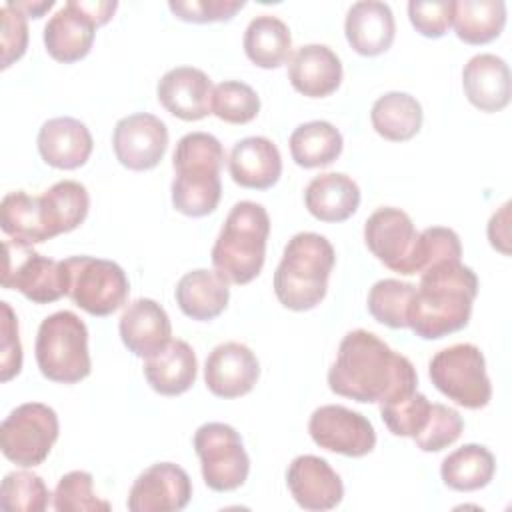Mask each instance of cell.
Instances as JSON below:
<instances>
[{"mask_svg": "<svg viewBox=\"0 0 512 512\" xmlns=\"http://www.w3.org/2000/svg\"><path fill=\"white\" fill-rule=\"evenodd\" d=\"M40 208L50 238L78 228L90 208V196L84 184L60 180L40 194Z\"/></svg>", "mask_w": 512, "mask_h": 512, "instance_id": "f1b7e54d", "label": "cell"}, {"mask_svg": "<svg viewBox=\"0 0 512 512\" xmlns=\"http://www.w3.org/2000/svg\"><path fill=\"white\" fill-rule=\"evenodd\" d=\"M416 384L414 364L364 328L342 338L328 370V386L334 394L364 404H382L404 396L414 392Z\"/></svg>", "mask_w": 512, "mask_h": 512, "instance_id": "6da1fadb", "label": "cell"}, {"mask_svg": "<svg viewBox=\"0 0 512 512\" xmlns=\"http://www.w3.org/2000/svg\"><path fill=\"white\" fill-rule=\"evenodd\" d=\"M260 112V96L240 80H224L212 90V114L228 124H248Z\"/></svg>", "mask_w": 512, "mask_h": 512, "instance_id": "74e56055", "label": "cell"}, {"mask_svg": "<svg viewBox=\"0 0 512 512\" xmlns=\"http://www.w3.org/2000/svg\"><path fill=\"white\" fill-rule=\"evenodd\" d=\"M344 32L354 52H358L360 56H378L386 52L394 42V14L386 2H354L348 8Z\"/></svg>", "mask_w": 512, "mask_h": 512, "instance_id": "d4e9b609", "label": "cell"}, {"mask_svg": "<svg viewBox=\"0 0 512 512\" xmlns=\"http://www.w3.org/2000/svg\"><path fill=\"white\" fill-rule=\"evenodd\" d=\"M412 26L426 38H442L452 26V0H412L408 2Z\"/></svg>", "mask_w": 512, "mask_h": 512, "instance_id": "ee69618b", "label": "cell"}, {"mask_svg": "<svg viewBox=\"0 0 512 512\" xmlns=\"http://www.w3.org/2000/svg\"><path fill=\"white\" fill-rule=\"evenodd\" d=\"M304 204L320 222H344L360 206V188L342 172L318 174L306 186Z\"/></svg>", "mask_w": 512, "mask_h": 512, "instance_id": "83f0119b", "label": "cell"}, {"mask_svg": "<svg viewBox=\"0 0 512 512\" xmlns=\"http://www.w3.org/2000/svg\"><path fill=\"white\" fill-rule=\"evenodd\" d=\"M308 434L316 446L350 458L366 456L376 446L372 422L340 404L316 408L308 420Z\"/></svg>", "mask_w": 512, "mask_h": 512, "instance_id": "4fadbf2b", "label": "cell"}, {"mask_svg": "<svg viewBox=\"0 0 512 512\" xmlns=\"http://www.w3.org/2000/svg\"><path fill=\"white\" fill-rule=\"evenodd\" d=\"M174 296L184 316L198 322H208L226 310L230 300V282L224 280L216 270L198 268L186 272L178 280Z\"/></svg>", "mask_w": 512, "mask_h": 512, "instance_id": "484cf974", "label": "cell"}, {"mask_svg": "<svg viewBox=\"0 0 512 512\" xmlns=\"http://www.w3.org/2000/svg\"><path fill=\"white\" fill-rule=\"evenodd\" d=\"M364 242L390 270L404 276L416 274L420 232L404 210L394 206L374 210L364 224Z\"/></svg>", "mask_w": 512, "mask_h": 512, "instance_id": "7c38bea8", "label": "cell"}, {"mask_svg": "<svg viewBox=\"0 0 512 512\" xmlns=\"http://www.w3.org/2000/svg\"><path fill=\"white\" fill-rule=\"evenodd\" d=\"M228 170L238 186L268 190L280 180L282 156L270 138L248 136L234 144L228 158Z\"/></svg>", "mask_w": 512, "mask_h": 512, "instance_id": "603a6c76", "label": "cell"}, {"mask_svg": "<svg viewBox=\"0 0 512 512\" xmlns=\"http://www.w3.org/2000/svg\"><path fill=\"white\" fill-rule=\"evenodd\" d=\"M242 46L252 64L260 68H278L290 58L292 36L280 18L260 14L246 26Z\"/></svg>", "mask_w": 512, "mask_h": 512, "instance_id": "4dcf8cb0", "label": "cell"}, {"mask_svg": "<svg viewBox=\"0 0 512 512\" xmlns=\"http://www.w3.org/2000/svg\"><path fill=\"white\" fill-rule=\"evenodd\" d=\"M54 508L58 512H108L110 502L96 496L90 472L72 470L56 484Z\"/></svg>", "mask_w": 512, "mask_h": 512, "instance_id": "ab89813d", "label": "cell"}, {"mask_svg": "<svg viewBox=\"0 0 512 512\" xmlns=\"http://www.w3.org/2000/svg\"><path fill=\"white\" fill-rule=\"evenodd\" d=\"M0 226L12 240L32 246L50 240L46 230L40 196H30L24 190L8 192L0 202Z\"/></svg>", "mask_w": 512, "mask_h": 512, "instance_id": "e575fe53", "label": "cell"}, {"mask_svg": "<svg viewBox=\"0 0 512 512\" xmlns=\"http://www.w3.org/2000/svg\"><path fill=\"white\" fill-rule=\"evenodd\" d=\"M58 432L60 424L54 408L42 402H24L0 426L2 454L16 466L34 468L48 458Z\"/></svg>", "mask_w": 512, "mask_h": 512, "instance_id": "9c48e42d", "label": "cell"}, {"mask_svg": "<svg viewBox=\"0 0 512 512\" xmlns=\"http://www.w3.org/2000/svg\"><path fill=\"white\" fill-rule=\"evenodd\" d=\"M432 402L420 392H408L380 404V416L394 436L416 438L428 424Z\"/></svg>", "mask_w": 512, "mask_h": 512, "instance_id": "8d00e7d4", "label": "cell"}, {"mask_svg": "<svg viewBox=\"0 0 512 512\" xmlns=\"http://www.w3.org/2000/svg\"><path fill=\"white\" fill-rule=\"evenodd\" d=\"M2 310V344H0V380L8 382L22 370V344L18 336V318L8 302H0Z\"/></svg>", "mask_w": 512, "mask_h": 512, "instance_id": "f6af8a7d", "label": "cell"}, {"mask_svg": "<svg viewBox=\"0 0 512 512\" xmlns=\"http://www.w3.org/2000/svg\"><path fill=\"white\" fill-rule=\"evenodd\" d=\"M468 102L482 112H500L510 102V70L496 54H476L462 70Z\"/></svg>", "mask_w": 512, "mask_h": 512, "instance_id": "cb8c5ba5", "label": "cell"}, {"mask_svg": "<svg viewBox=\"0 0 512 512\" xmlns=\"http://www.w3.org/2000/svg\"><path fill=\"white\" fill-rule=\"evenodd\" d=\"M116 160L128 170H152L168 148L166 124L148 112H136L116 122L112 132Z\"/></svg>", "mask_w": 512, "mask_h": 512, "instance_id": "5bb4252c", "label": "cell"}, {"mask_svg": "<svg viewBox=\"0 0 512 512\" xmlns=\"http://www.w3.org/2000/svg\"><path fill=\"white\" fill-rule=\"evenodd\" d=\"M478 294V276L460 260H444L420 274L414 290L408 328L424 338L438 340L462 330L470 322Z\"/></svg>", "mask_w": 512, "mask_h": 512, "instance_id": "7a4b0ae2", "label": "cell"}, {"mask_svg": "<svg viewBox=\"0 0 512 512\" xmlns=\"http://www.w3.org/2000/svg\"><path fill=\"white\" fill-rule=\"evenodd\" d=\"M192 498V480L174 462L148 466L132 484L128 494L130 512H178Z\"/></svg>", "mask_w": 512, "mask_h": 512, "instance_id": "9a60e30c", "label": "cell"}, {"mask_svg": "<svg viewBox=\"0 0 512 512\" xmlns=\"http://www.w3.org/2000/svg\"><path fill=\"white\" fill-rule=\"evenodd\" d=\"M336 262L330 240L316 232L294 234L274 272V294L278 302L294 312L316 308L326 292Z\"/></svg>", "mask_w": 512, "mask_h": 512, "instance_id": "277c9868", "label": "cell"}, {"mask_svg": "<svg viewBox=\"0 0 512 512\" xmlns=\"http://www.w3.org/2000/svg\"><path fill=\"white\" fill-rule=\"evenodd\" d=\"M268 234L266 208L252 200L236 202L212 246L214 270L230 284L252 282L264 266Z\"/></svg>", "mask_w": 512, "mask_h": 512, "instance_id": "5b68a950", "label": "cell"}, {"mask_svg": "<svg viewBox=\"0 0 512 512\" xmlns=\"http://www.w3.org/2000/svg\"><path fill=\"white\" fill-rule=\"evenodd\" d=\"M292 160L302 168H322L332 164L342 152L340 130L326 120L304 122L290 134Z\"/></svg>", "mask_w": 512, "mask_h": 512, "instance_id": "836d02e7", "label": "cell"}, {"mask_svg": "<svg viewBox=\"0 0 512 512\" xmlns=\"http://www.w3.org/2000/svg\"><path fill=\"white\" fill-rule=\"evenodd\" d=\"M2 286L18 290L34 304H50L66 296L60 262L16 240L4 242Z\"/></svg>", "mask_w": 512, "mask_h": 512, "instance_id": "8fae6325", "label": "cell"}, {"mask_svg": "<svg viewBox=\"0 0 512 512\" xmlns=\"http://www.w3.org/2000/svg\"><path fill=\"white\" fill-rule=\"evenodd\" d=\"M124 346L138 358H150L172 340V324L166 310L152 298L130 302L118 322Z\"/></svg>", "mask_w": 512, "mask_h": 512, "instance_id": "ffe728a7", "label": "cell"}, {"mask_svg": "<svg viewBox=\"0 0 512 512\" xmlns=\"http://www.w3.org/2000/svg\"><path fill=\"white\" fill-rule=\"evenodd\" d=\"M244 6H246L244 0H170L168 2V8L176 18L184 22H194V24L230 20Z\"/></svg>", "mask_w": 512, "mask_h": 512, "instance_id": "7bdbcfd3", "label": "cell"}, {"mask_svg": "<svg viewBox=\"0 0 512 512\" xmlns=\"http://www.w3.org/2000/svg\"><path fill=\"white\" fill-rule=\"evenodd\" d=\"M2 16V68L6 70L12 62L20 60L28 48V24L26 16L18 10L12 8L10 4H4L0 8Z\"/></svg>", "mask_w": 512, "mask_h": 512, "instance_id": "bcb514c9", "label": "cell"}, {"mask_svg": "<svg viewBox=\"0 0 512 512\" xmlns=\"http://www.w3.org/2000/svg\"><path fill=\"white\" fill-rule=\"evenodd\" d=\"M34 352L42 376L58 384H76L92 370L88 328L70 310L54 312L40 322Z\"/></svg>", "mask_w": 512, "mask_h": 512, "instance_id": "8992f818", "label": "cell"}, {"mask_svg": "<svg viewBox=\"0 0 512 512\" xmlns=\"http://www.w3.org/2000/svg\"><path fill=\"white\" fill-rule=\"evenodd\" d=\"M496 472L494 454L482 444H464L450 452L440 466L444 484L458 492H472L488 486Z\"/></svg>", "mask_w": 512, "mask_h": 512, "instance_id": "1f68e13d", "label": "cell"}, {"mask_svg": "<svg viewBox=\"0 0 512 512\" xmlns=\"http://www.w3.org/2000/svg\"><path fill=\"white\" fill-rule=\"evenodd\" d=\"M428 376L438 392L468 410H480L492 398L484 354L470 342L436 352L428 364Z\"/></svg>", "mask_w": 512, "mask_h": 512, "instance_id": "ba28073f", "label": "cell"}, {"mask_svg": "<svg viewBox=\"0 0 512 512\" xmlns=\"http://www.w3.org/2000/svg\"><path fill=\"white\" fill-rule=\"evenodd\" d=\"M212 80L194 66L168 70L156 86L158 102L176 118L194 122L212 114Z\"/></svg>", "mask_w": 512, "mask_h": 512, "instance_id": "ac0fdd59", "label": "cell"}, {"mask_svg": "<svg viewBox=\"0 0 512 512\" xmlns=\"http://www.w3.org/2000/svg\"><path fill=\"white\" fill-rule=\"evenodd\" d=\"M194 450L202 478L214 492L240 488L250 472V458L240 434L224 422H206L194 432Z\"/></svg>", "mask_w": 512, "mask_h": 512, "instance_id": "30bf717a", "label": "cell"}, {"mask_svg": "<svg viewBox=\"0 0 512 512\" xmlns=\"http://www.w3.org/2000/svg\"><path fill=\"white\" fill-rule=\"evenodd\" d=\"M416 286L396 278L378 280L368 292V312L388 328H408V310Z\"/></svg>", "mask_w": 512, "mask_h": 512, "instance_id": "d590c367", "label": "cell"}, {"mask_svg": "<svg viewBox=\"0 0 512 512\" xmlns=\"http://www.w3.org/2000/svg\"><path fill=\"white\" fill-rule=\"evenodd\" d=\"M198 360L184 340H170L166 348L144 360V376L150 388L162 396H178L196 382Z\"/></svg>", "mask_w": 512, "mask_h": 512, "instance_id": "4316f807", "label": "cell"}, {"mask_svg": "<svg viewBox=\"0 0 512 512\" xmlns=\"http://www.w3.org/2000/svg\"><path fill=\"white\" fill-rule=\"evenodd\" d=\"M506 24L502 0H456L452 2V26L456 36L472 46L498 38Z\"/></svg>", "mask_w": 512, "mask_h": 512, "instance_id": "f546056e", "label": "cell"}, {"mask_svg": "<svg viewBox=\"0 0 512 512\" xmlns=\"http://www.w3.org/2000/svg\"><path fill=\"white\" fill-rule=\"evenodd\" d=\"M286 484L296 504L312 512L332 510L344 498L342 478L328 460L314 454H302L290 462Z\"/></svg>", "mask_w": 512, "mask_h": 512, "instance_id": "2e32d148", "label": "cell"}, {"mask_svg": "<svg viewBox=\"0 0 512 512\" xmlns=\"http://www.w3.org/2000/svg\"><path fill=\"white\" fill-rule=\"evenodd\" d=\"M98 22L84 10L82 0H70L44 26L46 52L64 64L82 60L94 42Z\"/></svg>", "mask_w": 512, "mask_h": 512, "instance_id": "d6986e66", "label": "cell"}, {"mask_svg": "<svg viewBox=\"0 0 512 512\" xmlns=\"http://www.w3.org/2000/svg\"><path fill=\"white\" fill-rule=\"evenodd\" d=\"M288 78L296 92L308 98H324L342 82V62L324 44H304L288 60Z\"/></svg>", "mask_w": 512, "mask_h": 512, "instance_id": "7402d4cb", "label": "cell"}, {"mask_svg": "<svg viewBox=\"0 0 512 512\" xmlns=\"http://www.w3.org/2000/svg\"><path fill=\"white\" fill-rule=\"evenodd\" d=\"M6 4H10L12 8H18L26 18H40L44 12H48L54 6V0H42V2H16V0H8Z\"/></svg>", "mask_w": 512, "mask_h": 512, "instance_id": "c3c4849f", "label": "cell"}, {"mask_svg": "<svg viewBox=\"0 0 512 512\" xmlns=\"http://www.w3.org/2000/svg\"><path fill=\"white\" fill-rule=\"evenodd\" d=\"M374 130L390 142H406L422 128V106L406 92H386L370 110Z\"/></svg>", "mask_w": 512, "mask_h": 512, "instance_id": "d6a6232c", "label": "cell"}, {"mask_svg": "<svg viewBox=\"0 0 512 512\" xmlns=\"http://www.w3.org/2000/svg\"><path fill=\"white\" fill-rule=\"evenodd\" d=\"M508 208H510V202H506L498 212H494L490 222H488V240L502 254H510V248H508Z\"/></svg>", "mask_w": 512, "mask_h": 512, "instance_id": "7dc6e473", "label": "cell"}, {"mask_svg": "<svg viewBox=\"0 0 512 512\" xmlns=\"http://www.w3.org/2000/svg\"><path fill=\"white\" fill-rule=\"evenodd\" d=\"M226 160L220 140L208 132L184 134L172 154V206L190 218L212 214L222 196L220 170Z\"/></svg>", "mask_w": 512, "mask_h": 512, "instance_id": "3957f363", "label": "cell"}, {"mask_svg": "<svg viewBox=\"0 0 512 512\" xmlns=\"http://www.w3.org/2000/svg\"><path fill=\"white\" fill-rule=\"evenodd\" d=\"M36 144L42 160L58 170H76L84 166L94 148L86 124L70 116L46 120L38 130Z\"/></svg>", "mask_w": 512, "mask_h": 512, "instance_id": "44dd1931", "label": "cell"}, {"mask_svg": "<svg viewBox=\"0 0 512 512\" xmlns=\"http://www.w3.org/2000/svg\"><path fill=\"white\" fill-rule=\"evenodd\" d=\"M66 296L92 316H110L128 298L130 284L120 264L94 256L60 260Z\"/></svg>", "mask_w": 512, "mask_h": 512, "instance_id": "52a82bcc", "label": "cell"}, {"mask_svg": "<svg viewBox=\"0 0 512 512\" xmlns=\"http://www.w3.org/2000/svg\"><path fill=\"white\" fill-rule=\"evenodd\" d=\"M260 376L256 354L242 342L218 344L206 358L204 382L218 398H238L248 394Z\"/></svg>", "mask_w": 512, "mask_h": 512, "instance_id": "e0dca14e", "label": "cell"}, {"mask_svg": "<svg viewBox=\"0 0 512 512\" xmlns=\"http://www.w3.org/2000/svg\"><path fill=\"white\" fill-rule=\"evenodd\" d=\"M460 256H462V244L458 234L452 228L430 226L420 232L416 274H422L430 266L444 260H460Z\"/></svg>", "mask_w": 512, "mask_h": 512, "instance_id": "b9f144b4", "label": "cell"}, {"mask_svg": "<svg viewBox=\"0 0 512 512\" xmlns=\"http://www.w3.org/2000/svg\"><path fill=\"white\" fill-rule=\"evenodd\" d=\"M464 430V420L458 410L432 402L430 418L426 428L414 438L416 446L422 452H440L454 444Z\"/></svg>", "mask_w": 512, "mask_h": 512, "instance_id": "60d3db41", "label": "cell"}, {"mask_svg": "<svg viewBox=\"0 0 512 512\" xmlns=\"http://www.w3.org/2000/svg\"><path fill=\"white\" fill-rule=\"evenodd\" d=\"M50 496L48 486L38 474L18 470L4 476L0 488V506L10 512H44Z\"/></svg>", "mask_w": 512, "mask_h": 512, "instance_id": "f35d334b", "label": "cell"}]
</instances>
